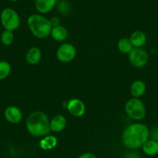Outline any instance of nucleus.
<instances>
[{
	"label": "nucleus",
	"instance_id": "f257e3e1",
	"mask_svg": "<svg viewBox=\"0 0 158 158\" xmlns=\"http://www.w3.org/2000/svg\"><path fill=\"white\" fill-rule=\"evenodd\" d=\"M150 130L143 123H133L126 127L122 135L123 143L127 148L136 150L142 147L144 143L149 139Z\"/></svg>",
	"mask_w": 158,
	"mask_h": 158
},
{
	"label": "nucleus",
	"instance_id": "0eeeda50",
	"mask_svg": "<svg viewBox=\"0 0 158 158\" xmlns=\"http://www.w3.org/2000/svg\"><path fill=\"white\" fill-rule=\"evenodd\" d=\"M76 48L71 44L64 43L60 45L57 49L56 56L59 61L63 63H68L72 61L76 57Z\"/></svg>",
	"mask_w": 158,
	"mask_h": 158
},
{
	"label": "nucleus",
	"instance_id": "5701e85b",
	"mask_svg": "<svg viewBox=\"0 0 158 158\" xmlns=\"http://www.w3.org/2000/svg\"><path fill=\"white\" fill-rule=\"evenodd\" d=\"M77 158H97V156L93 153L87 152V153H84L82 154H81Z\"/></svg>",
	"mask_w": 158,
	"mask_h": 158
},
{
	"label": "nucleus",
	"instance_id": "9b49d317",
	"mask_svg": "<svg viewBox=\"0 0 158 158\" xmlns=\"http://www.w3.org/2000/svg\"><path fill=\"white\" fill-rule=\"evenodd\" d=\"M67 126V119L63 115H57L50 121L51 131L60 133L63 131Z\"/></svg>",
	"mask_w": 158,
	"mask_h": 158
},
{
	"label": "nucleus",
	"instance_id": "bb28decb",
	"mask_svg": "<svg viewBox=\"0 0 158 158\" xmlns=\"http://www.w3.org/2000/svg\"><path fill=\"white\" fill-rule=\"evenodd\" d=\"M119 158H123V157H119Z\"/></svg>",
	"mask_w": 158,
	"mask_h": 158
},
{
	"label": "nucleus",
	"instance_id": "4be33fe9",
	"mask_svg": "<svg viewBox=\"0 0 158 158\" xmlns=\"http://www.w3.org/2000/svg\"><path fill=\"white\" fill-rule=\"evenodd\" d=\"M50 22H51L52 27H57V26L60 25V19L59 17H57V16H54V17H52L51 19H50Z\"/></svg>",
	"mask_w": 158,
	"mask_h": 158
},
{
	"label": "nucleus",
	"instance_id": "2eb2a0df",
	"mask_svg": "<svg viewBox=\"0 0 158 158\" xmlns=\"http://www.w3.org/2000/svg\"><path fill=\"white\" fill-rule=\"evenodd\" d=\"M51 35L54 40L58 42H62L64 41L65 40L68 38V30L64 26L59 25L57 27H52Z\"/></svg>",
	"mask_w": 158,
	"mask_h": 158
},
{
	"label": "nucleus",
	"instance_id": "39448f33",
	"mask_svg": "<svg viewBox=\"0 0 158 158\" xmlns=\"http://www.w3.org/2000/svg\"><path fill=\"white\" fill-rule=\"evenodd\" d=\"M0 20L3 28L6 30L14 31L20 25V18L15 10L12 8H5L0 14Z\"/></svg>",
	"mask_w": 158,
	"mask_h": 158
},
{
	"label": "nucleus",
	"instance_id": "f3484780",
	"mask_svg": "<svg viewBox=\"0 0 158 158\" xmlns=\"http://www.w3.org/2000/svg\"><path fill=\"white\" fill-rule=\"evenodd\" d=\"M57 145V139L53 135H47L40 141V147L44 150H51Z\"/></svg>",
	"mask_w": 158,
	"mask_h": 158
},
{
	"label": "nucleus",
	"instance_id": "20e7f679",
	"mask_svg": "<svg viewBox=\"0 0 158 158\" xmlns=\"http://www.w3.org/2000/svg\"><path fill=\"white\" fill-rule=\"evenodd\" d=\"M125 111L130 118L136 121L143 119L147 112L143 102L139 98L129 99L125 105Z\"/></svg>",
	"mask_w": 158,
	"mask_h": 158
},
{
	"label": "nucleus",
	"instance_id": "b1692460",
	"mask_svg": "<svg viewBox=\"0 0 158 158\" xmlns=\"http://www.w3.org/2000/svg\"><path fill=\"white\" fill-rule=\"evenodd\" d=\"M125 158H141V156L137 152H130L126 155Z\"/></svg>",
	"mask_w": 158,
	"mask_h": 158
},
{
	"label": "nucleus",
	"instance_id": "9d476101",
	"mask_svg": "<svg viewBox=\"0 0 158 158\" xmlns=\"http://www.w3.org/2000/svg\"><path fill=\"white\" fill-rule=\"evenodd\" d=\"M57 0H34V6L40 14L50 13L57 6Z\"/></svg>",
	"mask_w": 158,
	"mask_h": 158
},
{
	"label": "nucleus",
	"instance_id": "a878e982",
	"mask_svg": "<svg viewBox=\"0 0 158 158\" xmlns=\"http://www.w3.org/2000/svg\"><path fill=\"white\" fill-rule=\"evenodd\" d=\"M10 2H18V1H19V0H10Z\"/></svg>",
	"mask_w": 158,
	"mask_h": 158
},
{
	"label": "nucleus",
	"instance_id": "6ab92c4d",
	"mask_svg": "<svg viewBox=\"0 0 158 158\" xmlns=\"http://www.w3.org/2000/svg\"><path fill=\"white\" fill-rule=\"evenodd\" d=\"M11 65L6 60H0V81L6 78L11 73Z\"/></svg>",
	"mask_w": 158,
	"mask_h": 158
},
{
	"label": "nucleus",
	"instance_id": "412c9836",
	"mask_svg": "<svg viewBox=\"0 0 158 158\" xmlns=\"http://www.w3.org/2000/svg\"><path fill=\"white\" fill-rule=\"evenodd\" d=\"M57 5V10H58L59 13L60 14L64 15V16H67V15H68L71 13V6L69 2L66 1V0H61Z\"/></svg>",
	"mask_w": 158,
	"mask_h": 158
},
{
	"label": "nucleus",
	"instance_id": "7ed1b4c3",
	"mask_svg": "<svg viewBox=\"0 0 158 158\" xmlns=\"http://www.w3.org/2000/svg\"><path fill=\"white\" fill-rule=\"evenodd\" d=\"M27 25L32 34L39 39L51 35L52 26L50 19L42 14H32L27 19Z\"/></svg>",
	"mask_w": 158,
	"mask_h": 158
},
{
	"label": "nucleus",
	"instance_id": "1a4fd4ad",
	"mask_svg": "<svg viewBox=\"0 0 158 158\" xmlns=\"http://www.w3.org/2000/svg\"><path fill=\"white\" fill-rule=\"evenodd\" d=\"M4 116L6 119L10 123L17 124L22 120L23 112L16 106H10L5 109Z\"/></svg>",
	"mask_w": 158,
	"mask_h": 158
},
{
	"label": "nucleus",
	"instance_id": "a211bd4d",
	"mask_svg": "<svg viewBox=\"0 0 158 158\" xmlns=\"http://www.w3.org/2000/svg\"><path fill=\"white\" fill-rule=\"evenodd\" d=\"M117 47H118V51L121 53H123V54H130L132 50L134 48L131 41H130V40L128 38H123V39L119 40Z\"/></svg>",
	"mask_w": 158,
	"mask_h": 158
},
{
	"label": "nucleus",
	"instance_id": "4468645a",
	"mask_svg": "<svg viewBox=\"0 0 158 158\" xmlns=\"http://www.w3.org/2000/svg\"><path fill=\"white\" fill-rule=\"evenodd\" d=\"M133 48H142L147 42V35L141 30H136L130 37Z\"/></svg>",
	"mask_w": 158,
	"mask_h": 158
},
{
	"label": "nucleus",
	"instance_id": "6e6552de",
	"mask_svg": "<svg viewBox=\"0 0 158 158\" xmlns=\"http://www.w3.org/2000/svg\"><path fill=\"white\" fill-rule=\"evenodd\" d=\"M67 109L71 115L81 117L85 113V105L79 98H71L67 103Z\"/></svg>",
	"mask_w": 158,
	"mask_h": 158
},
{
	"label": "nucleus",
	"instance_id": "f8f14e48",
	"mask_svg": "<svg viewBox=\"0 0 158 158\" xmlns=\"http://www.w3.org/2000/svg\"><path fill=\"white\" fill-rule=\"evenodd\" d=\"M42 58V51L37 47L30 48L26 54V60L29 64L35 65L39 63Z\"/></svg>",
	"mask_w": 158,
	"mask_h": 158
},
{
	"label": "nucleus",
	"instance_id": "ddd939ff",
	"mask_svg": "<svg viewBox=\"0 0 158 158\" xmlns=\"http://www.w3.org/2000/svg\"><path fill=\"white\" fill-rule=\"evenodd\" d=\"M147 90L145 82L141 80H136L130 85V93L133 98H139L144 95Z\"/></svg>",
	"mask_w": 158,
	"mask_h": 158
},
{
	"label": "nucleus",
	"instance_id": "dca6fc26",
	"mask_svg": "<svg viewBox=\"0 0 158 158\" xmlns=\"http://www.w3.org/2000/svg\"><path fill=\"white\" fill-rule=\"evenodd\" d=\"M143 152L147 156H153L158 154V142L153 139H149L142 146Z\"/></svg>",
	"mask_w": 158,
	"mask_h": 158
},
{
	"label": "nucleus",
	"instance_id": "423d86ee",
	"mask_svg": "<svg viewBox=\"0 0 158 158\" xmlns=\"http://www.w3.org/2000/svg\"><path fill=\"white\" fill-rule=\"evenodd\" d=\"M129 60L131 64L136 68H140L146 66L149 60L147 51L141 48H134L129 54Z\"/></svg>",
	"mask_w": 158,
	"mask_h": 158
},
{
	"label": "nucleus",
	"instance_id": "393cba45",
	"mask_svg": "<svg viewBox=\"0 0 158 158\" xmlns=\"http://www.w3.org/2000/svg\"><path fill=\"white\" fill-rule=\"evenodd\" d=\"M151 137L152 139L158 142V127L153 129L151 132Z\"/></svg>",
	"mask_w": 158,
	"mask_h": 158
},
{
	"label": "nucleus",
	"instance_id": "aec40b11",
	"mask_svg": "<svg viewBox=\"0 0 158 158\" xmlns=\"http://www.w3.org/2000/svg\"><path fill=\"white\" fill-rule=\"evenodd\" d=\"M14 40V34L13 31L5 30L1 34V42L5 46H10L13 44Z\"/></svg>",
	"mask_w": 158,
	"mask_h": 158
},
{
	"label": "nucleus",
	"instance_id": "f03ea898",
	"mask_svg": "<svg viewBox=\"0 0 158 158\" xmlns=\"http://www.w3.org/2000/svg\"><path fill=\"white\" fill-rule=\"evenodd\" d=\"M26 126L30 134L36 137H44L51 132L49 118L42 111H35L30 113L27 117Z\"/></svg>",
	"mask_w": 158,
	"mask_h": 158
}]
</instances>
